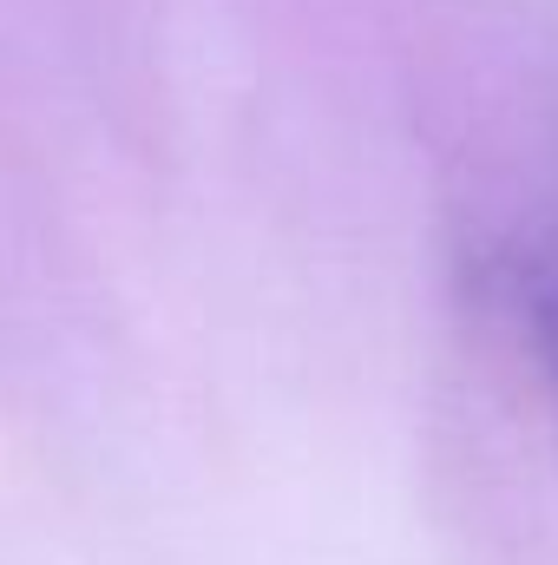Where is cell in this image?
<instances>
[{
  "label": "cell",
  "instance_id": "cell-1",
  "mask_svg": "<svg viewBox=\"0 0 558 565\" xmlns=\"http://www.w3.org/2000/svg\"><path fill=\"white\" fill-rule=\"evenodd\" d=\"M486 277H493L500 309L513 316V329H519V342H526V355H533V369L558 408V231L506 244L486 264Z\"/></svg>",
  "mask_w": 558,
  "mask_h": 565
}]
</instances>
